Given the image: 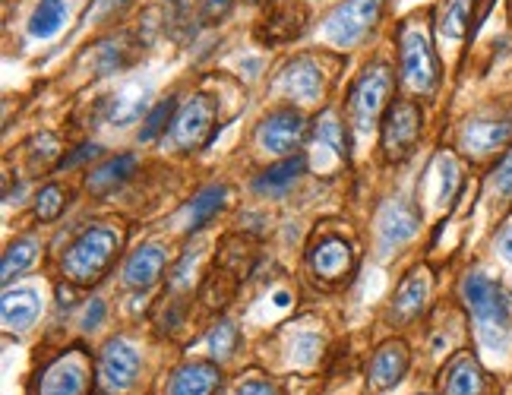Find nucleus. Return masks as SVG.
<instances>
[{"label":"nucleus","instance_id":"1","mask_svg":"<svg viewBox=\"0 0 512 395\" xmlns=\"http://www.w3.org/2000/svg\"><path fill=\"white\" fill-rule=\"evenodd\" d=\"M462 304L475 323V335L478 342L487 351H506L509 339H512V313H509V291H503V285L497 279H490L487 272L471 269L462 285Z\"/></svg>","mask_w":512,"mask_h":395},{"label":"nucleus","instance_id":"2","mask_svg":"<svg viewBox=\"0 0 512 395\" xmlns=\"http://www.w3.org/2000/svg\"><path fill=\"white\" fill-rule=\"evenodd\" d=\"M117 250H121V234L111 225H92L73 241L64 256V275L73 285H95L102 282Z\"/></svg>","mask_w":512,"mask_h":395},{"label":"nucleus","instance_id":"3","mask_svg":"<svg viewBox=\"0 0 512 395\" xmlns=\"http://www.w3.org/2000/svg\"><path fill=\"white\" fill-rule=\"evenodd\" d=\"M399 67L415 95H433L440 86V61L424 26H405L399 38Z\"/></svg>","mask_w":512,"mask_h":395},{"label":"nucleus","instance_id":"4","mask_svg":"<svg viewBox=\"0 0 512 395\" xmlns=\"http://www.w3.org/2000/svg\"><path fill=\"white\" fill-rule=\"evenodd\" d=\"M392 83H396V79H392V70L386 64H373L354 79V86L348 92V117L354 130L367 133L377 127L383 108L389 105Z\"/></svg>","mask_w":512,"mask_h":395},{"label":"nucleus","instance_id":"5","mask_svg":"<svg viewBox=\"0 0 512 395\" xmlns=\"http://www.w3.org/2000/svg\"><path fill=\"white\" fill-rule=\"evenodd\" d=\"M424 114L411 98H396L383 117V155L386 162H405L421 140Z\"/></svg>","mask_w":512,"mask_h":395},{"label":"nucleus","instance_id":"6","mask_svg":"<svg viewBox=\"0 0 512 395\" xmlns=\"http://www.w3.org/2000/svg\"><path fill=\"white\" fill-rule=\"evenodd\" d=\"M383 13V0H345L326 19V38L339 48H354L377 26Z\"/></svg>","mask_w":512,"mask_h":395},{"label":"nucleus","instance_id":"7","mask_svg":"<svg viewBox=\"0 0 512 395\" xmlns=\"http://www.w3.org/2000/svg\"><path fill=\"white\" fill-rule=\"evenodd\" d=\"M307 29V7L301 0H272L256 23V42L260 45H288Z\"/></svg>","mask_w":512,"mask_h":395},{"label":"nucleus","instance_id":"8","mask_svg":"<svg viewBox=\"0 0 512 395\" xmlns=\"http://www.w3.org/2000/svg\"><path fill=\"white\" fill-rule=\"evenodd\" d=\"M140 377V354L124 339H111L98 358V386L108 395L127 392Z\"/></svg>","mask_w":512,"mask_h":395},{"label":"nucleus","instance_id":"9","mask_svg":"<svg viewBox=\"0 0 512 395\" xmlns=\"http://www.w3.org/2000/svg\"><path fill=\"white\" fill-rule=\"evenodd\" d=\"M307 136V117L294 108L275 111L256 127V143L272 155H294Z\"/></svg>","mask_w":512,"mask_h":395},{"label":"nucleus","instance_id":"10","mask_svg":"<svg viewBox=\"0 0 512 395\" xmlns=\"http://www.w3.org/2000/svg\"><path fill=\"white\" fill-rule=\"evenodd\" d=\"M86 386H89V354L83 348H73L45 370L38 395H86Z\"/></svg>","mask_w":512,"mask_h":395},{"label":"nucleus","instance_id":"11","mask_svg":"<svg viewBox=\"0 0 512 395\" xmlns=\"http://www.w3.org/2000/svg\"><path fill=\"white\" fill-rule=\"evenodd\" d=\"M342 162H348V140L339 117L326 111L310 136V165L313 171H336Z\"/></svg>","mask_w":512,"mask_h":395},{"label":"nucleus","instance_id":"12","mask_svg":"<svg viewBox=\"0 0 512 395\" xmlns=\"http://www.w3.org/2000/svg\"><path fill=\"white\" fill-rule=\"evenodd\" d=\"M212 121H215V102L212 95H193L190 102L184 105V111L174 117V127H171V143L181 149V152H190L200 146L209 130H212Z\"/></svg>","mask_w":512,"mask_h":395},{"label":"nucleus","instance_id":"13","mask_svg":"<svg viewBox=\"0 0 512 395\" xmlns=\"http://www.w3.org/2000/svg\"><path fill=\"white\" fill-rule=\"evenodd\" d=\"M430 291H433V275L427 266H415L411 269L399 291H396V301H392V323H411V320H418V316L424 313L427 301H430Z\"/></svg>","mask_w":512,"mask_h":395},{"label":"nucleus","instance_id":"14","mask_svg":"<svg viewBox=\"0 0 512 395\" xmlns=\"http://www.w3.org/2000/svg\"><path fill=\"white\" fill-rule=\"evenodd\" d=\"M512 143V121L509 117H471L462 124V146L471 155H490Z\"/></svg>","mask_w":512,"mask_h":395},{"label":"nucleus","instance_id":"15","mask_svg":"<svg viewBox=\"0 0 512 395\" xmlns=\"http://www.w3.org/2000/svg\"><path fill=\"white\" fill-rule=\"evenodd\" d=\"M275 86H279L285 95H291L294 102H317V98L323 95L326 79H323L320 64L313 61L310 54H301L282 70V76L275 79Z\"/></svg>","mask_w":512,"mask_h":395},{"label":"nucleus","instance_id":"16","mask_svg":"<svg viewBox=\"0 0 512 395\" xmlns=\"http://www.w3.org/2000/svg\"><path fill=\"white\" fill-rule=\"evenodd\" d=\"M351 266H354V253H351V244H345L342 237H326V241H320L310 250V269L326 282L345 279Z\"/></svg>","mask_w":512,"mask_h":395},{"label":"nucleus","instance_id":"17","mask_svg":"<svg viewBox=\"0 0 512 395\" xmlns=\"http://www.w3.org/2000/svg\"><path fill=\"white\" fill-rule=\"evenodd\" d=\"M418 225H421V215L411 203H405V200L386 203L383 212H380V241H383V247H399V244L411 241L415 231H418Z\"/></svg>","mask_w":512,"mask_h":395},{"label":"nucleus","instance_id":"18","mask_svg":"<svg viewBox=\"0 0 512 395\" xmlns=\"http://www.w3.org/2000/svg\"><path fill=\"white\" fill-rule=\"evenodd\" d=\"M408 348L405 342H386L370 361V386L373 389H392L405 380L408 370Z\"/></svg>","mask_w":512,"mask_h":395},{"label":"nucleus","instance_id":"19","mask_svg":"<svg viewBox=\"0 0 512 395\" xmlns=\"http://www.w3.org/2000/svg\"><path fill=\"white\" fill-rule=\"evenodd\" d=\"M162 269H165V250L155 247V244H146L136 250L127 266H124V285L127 288H152L155 282L162 279Z\"/></svg>","mask_w":512,"mask_h":395},{"label":"nucleus","instance_id":"20","mask_svg":"<svg viewBox=\"0 0 512 395\" xmlns=\"http://www.w3.org/2000/svg\"><path fill=\"white\" fill-rule=\"evenodd\" d=\"M222 383V370L215 364H187L171 377L168 395H212Z\"/></svg>","mask_w":512,"mask_h":395},{"label":"nucleus","instance_id":"21","mask_svg":"<svg viewBox=\"0 0 512 395\" xmlns=\"http://www.w3.org/2000/svg\"><path fill=\"white\" fill-rule=\"evenodd\" d=\"M38 310H42V301L32 288H10L0 301V313H4V326L10 332H23L38 320Z\"/></svg>","mask_w":512,"mask_h":395},{"label":"nucleus","instance_id":"22","mask_svg":"<svg viewBox=\"0 0 512 395\" xmlns=\"http://www.w3.org/2000/svg\"><path fill=\"white\" fill-rule=\"evenodd\" d=\"M487 373L471 354H459L456 361L446 367V395H484Z\"/></svg>","mask_w":512,"mask_h":395},{"label":"nucleus","instance_id":"23","mask_svg":"<svg viewBox=\"0 0 512 395\" xmlns=\"http://www.w3.org/2000/svg\"><path fill=\"white\" fill-rule=\"evenodd\" d=\"M304 168H307L304 155H288L285 162L266 168L260 177H256L253 193H260V196H282V193H288V187L298 184V177L304 174Z\"/></svg>","mask_w":512,"mask_h":395},{"label":"nucleus","instance_id":"24","mask_svg":"<svg viewBox=\"0 0 512 395\" xmlns=\"http://www.w3.org/2000/svg\"><path fill=\"white\" fill-rule=\"evenodd\" d=\"M228 203V187L225 184H212L206 190H200L193 196V203L187 206L184 212V228L193 234V231H203L215 215L222 212V206Z\"/></svg>","mask_w":512,"mask_h":395},{"label":"nucleus","instance_id":"25","mask_svg":"<svg viewBox=\"0 0 512 395\" xmlns=\"http://www.w3.org/2000/svg\"><path fill=\"white\" fill-rule=\"evenodd\" d=\"M136 155L133 152H124V155H117V158H108L105 165H98L92 174H89V190L92 193H98V196H105V193H111V190H117L124 181H130L133 177V171H136Z\"/></svg>","mask_w":512,"mask_h":395},{"label":"nucleus","instance_id":"26","mask_svg":"<svg viewBox=\"0 0 512 395\" xmlns=\"http://www.w3.org/2000/svg\"><path fill=\"white\" fill-rule=\"evenodd\" d=\"M146 102H149V89L143 83H130L124 86L121 92H117L111 98V105H108V121L111 124H130L136 121L143 111H146Z\"/></svg>","mask_w":512,"mask_h":395},{"label":"nucleus","instance_id":"27","mask_svg":"<svg viewBox=\"0 0 512 395\" xmlns=\"http://www.w3.org/2000/svg\"><path fill=\"white\" fill-rule=\"evenodd\" d=\"M67 23V4L64 0H38V7L29 16V35L32 38H51Z\"/></svg>","mask_w":512,"mask_h":395},{"label":"nucleus","instance_id":"28","mask_svg":"<svg viewBox=\"0 0 512 395\" xmlns=\"http://www.w3.org/2000/svg\"><path fill=\"white\" fill-rule=\"evenodd\" d=\"M468 16H471V0H443L437 10V32L449 42H459L468 32Z\"/></svg>","mask_w":512,"mask_h":395},{"label":"nucleus","instance_id":"29","mask_svg":"<svg viewBox=\"0 0 512 395\" xmlns=\"http://www.w3.org/2000/svg\"><path fill=\"white\" fill-rule=\"evenodd\" d=\"M38 256V247L35 241H29V237H23V241H13L4 253V269H0V279H4V285L13 282V275H23Z\"/></svg>","mask_w":512,"mask_h":395},{"label":"nucleus","instance_id":"30","mask_svg":"<svg viewBox=\"0 0 512 395\" xmlns=\"http://www.w3.org/2000/svg\"><path fill=\"white\" fill-rule=\"evenodd\" d=\"M174 108H177L174 98H162L159 105H152V111L146 114V121H143V130H140V143L159 140L162 133H168V127H174V117H177Z\"/></svg>","mask_w":512,"mask_h":395},{"label":"nucleus","instance_id":"31","mask_svg":"<svg viewBox=\"0 0 512 395\" xmlns=\"http://www.w3.org/2000/svg\"><path fill=\"white\" fill-rule=\"evenodd\" d=\"M238 342H241V335H238V326H234L231 320H219V326H215L212 332H209V339H206V345H209V354L215 361H228L234 351H238Z\"/></svg>","mask_w":512,"mask_h":395},{"label":"nucleus","instance_id":"32","mask_svg":"<svg viewBox=\"0 0 512 395\" xmlns=\"http://www.w3.org/2000/svg\"><path fill=\"white\" fill-rule=\"evenodd\" d=\"M64 206H67V196H64V190L57 187V184L42 187V193L35 196V215H38V219H42V222L61 219Z\"/></svg>","mask_w":512,"mask_h":395},{"label":"nucleus","instance_id":"33","mask_svg":"<svg viewBox=\"0 0 512 395\" xmlns=\"http://www.w3.org/2000/svg\"><path fill=\"white\" fill-rule=\"evenodd\" d=\"M437 168H440V196H437V203L446 206L452 196H456V187H459V165H456V158H452V155H440Z\"/></svg>","mask_w":512,"mask_h":395},{"label":"nucleus","instance_id":"34","mask_svg":"<svg viewBox=\"0 0 512 395\" xmlns=\"http://www.w3.org/2000/svg\"><path fill=\"white\" fill-rule=\"evenodd\" d=\"M490 193L497 196V203H512V152L490 171Z\"/></svg>","mask_w":512,"mask_h":395},{"label":"nucleus","instance_id":"35","mask_svg":"<svg viewBox=\"0 0 512 395\" xmlns=\"http://www.w3.org/2000/svg\"><path fill=\"white\" fill-rule=\"evenodd\" d=\"M124 45L127 42H117V38H111V42H105L102 48H98V73H114V70H121L127 64Z\"/></svg>","mask_w":512,"mask_h":395},{"label":"nucleus","instance_id":"36","mask_svg":"<svg viewBox=\"0 0 512 395\" xmlns=\"http://www.w3.org/2000/svg\"><path fill=\"white\" fill-rule=\"evenodd\" d=\"M317 354H320V339L313 332H301L298 339H294V348H291L294 364L310 367L313 361H317Z\"/></svg>","mask_w":512,"mask_h":395},{"label":"nucleus","instance_id":"37","mask_svg":"<svg viewBox=\"0 0 512 395\" xmlns=\"http://www.w3.org/2000/svg\"><path fill=\"white\" fill-rule=\"evenodd\" d=\"M98 155H102V146L86 143V146H80L76 152L64 155V158H61V168H64V171H67V168H76V165H83V162H92V158H98Z\"/></svg>","mask_w":512,"mask_h":395},{"label":"nucleus","instance_id":"38","mask_svg":"<svg viewBox=\"0 0 512 395\" xmlns=\"http://www.w3.org/2000/svg\"><path fill=\"white\" fill-rule=\"evenodd\" d=\"M228 10H231V0H200V16L206 23H219Z\"/></svg>","mask_w":512,"mask_h":395},{"label":"nucleus","instance_id":"39","mask_svg":"<svg viewBox=\"0 0 512 395\" xmlns=\"http://www.w3.org/2000/svg\"><path fill=\"white\" fill-rule=\"evenodd\" d=\"M102 320H105V301L92 298L86 304V310H83V329H98V326H102Z\"/></svg>","mask_w":512,"mask_h":395},{"label":"nucleus","instance_id":"40","mask_svg":"<svg viewBox=\"0 0 512 395\" xmlns=\"http://www.w3.org/2000/svg\"><path fill=\"white\" fill-rule=\"evenodd\" d=\"M238 395H279V389L263 383V380H253V383H244Z\"/></svg>","mask_w":512,"mask_h":395},{"label":"nucleus","instance_id":"41","mask_svg":"<svg viewBox=\"0 0 512 395\" xmlns=\"http://www.w3.org/2000/svg\"><path fill=\"white\" fill-rule=\"evenodd\" d=\"M497 247H500V253L506 256V260L512 263V222L500 231V237H497Z\"/></svg>","mask_w":512,"mask_h":395},{"label":"nucleus","instance_id":"42","mask_svg":"<svg viewBox=\"0 0 512 395\" xmlns=\"http://www.w3.org/2000/svg\"><path fill=\"white\" fill-rule=\"evenodd\" d=\"M114 7H124V0H102V4H98V16H105V13H111Z\"/></svg>","mask_w":512,"mask_h":395},{"label":"nucleus","instance_id":"43","mask_svg":"<svg viewBox=\"0 0 512 395\" xmlns=\"http://www.w3.org/2000/svg\"><path fill=\"white\" fill-rule=\"evenodd\" d=\"M57 294H61V298H57V301H61V304H73V288H57Z\"/></svg>","mask_w":512,"mask_h":395},{"label":"nucleus","instance_id":"44","mask_svg":"<svg viewBox=\"0 0 512 395\" xmlns=\"http://www.w3.org/2000/svg\"><path fill=\"white\" fill-rule=\"evenodd\" d=\"M509 298H512V282H509Z\"/></svg>","mask_w":512,"mask_h":395}]
</instances>
